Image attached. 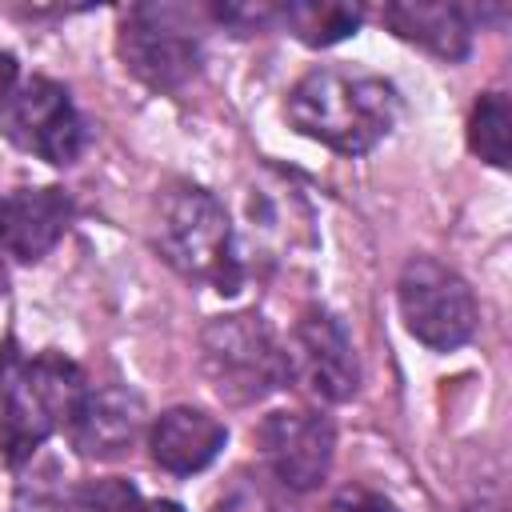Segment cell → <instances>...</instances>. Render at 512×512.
Segmentation results:
<instances>
[{
	"instance_id": "cell-18",
	"label": "cell",
	"mask_w": 512,
	"mask_h": 512,
	"mask_svg": "<svg viewBox=\"0 0 512 512\" xmlns=\"http://www.w3.org/2000/svg\"><path fill=\"white\" fill-rule=\"evenodd\" d=\"M328 512H396V508L372 488H344V492L332 496Z\"/></svg>"
},
{
	"instance_id": "cell-21",
	"label": "cell",
	"mask_w": 512,
	"mask_h": 512,
	"mask_svg": "<svg viewBox=\"0 0 512 512\" xmlns=\"http://www.w3.org/2000/svg\"><path fill=\"white\" fill-rule=\"evenodd\" d=\"M8 292V268H4V256H0V296Z\"/></svg>"
},
{
	"instance_id": "cell-2",
	"label": "cell",
	"mask_w": 512,
	"mask_h": 512,
	"mask_svg": "<svg viewBox=\"0 0 512 512\" xmlns=\"http://www.w3.org/2000/svg\"><path fill=\"white\" fill-rule=\"evenodd\" d=\"M88 384L64 352H20L16 340L0 348V448L8 464L28 460L52 432L68 428L84 404Z\"/></svg>"
},
{
	"instance_id": "cell-14",
	"label": "cell",
	"mask_w": 512,
	"mask_h": 512,
	"mask_svg": "<svg viewBox=\"0 0 512 512\" xmlns=\"http://www.w3.org/2000/svg\"><path fill=\"white\" fill-rule=\"evenodd\" d=\"M280 24L300 44L328 48V44L356 36V28L364 24V8L344 4V0H288V4H280Z\"/></svg>"
},
{
	"instance_id": "cell-1",
	"label": "cell",
	"mask_w": 512,
	"mask_h": 512,
	"mask_svg": "<svg viewBox=\"0 0 512 512\" xmlns=\"http://www.w3.org/2000/svg\"><path fill=\"white\" fill-rule=\"evenodd\" d=\"M292 128L332 152L364 156L396 124L400 96L384 76L356 68H312L284 104Z\"/></svg>"
},
{
	"instance_id": "cell-6",
	"label": "cell",
	"mask_w": 512,
	"mask_h": 512,
	"mask_svg": "<svg viewBox=\"0 0 512 512\" xmlns=\"http://www.w3.org/2000/svg\"><path fill=\"white\" fill-rule=\"evenodd\" d=\"M396 300L404 328L432 352H452L468 344L480 320L468 280L432 256H416L404 264Z\"/></svg>"
},
{
	"instance_id": "cell-13",
	"label": "cell",
	"mask_w": 512,
	"mask_h": 512,
	"mask_svg": "<svg viewBox=\"0 0 512 512\" xmlns=\"http://www.w3.org/2000/svg\"><path fill=\"white\" fill-rule=\"evenodd\" d=\"M224 440H228L224 424L216 416H208L204 408H168L156 416L148 448L164 472L192 476L220 456Z\"/></svg>"
},
{
	"instance_id": "cell-7",
	"label": "cell",
	"mask_w": 512,
	"mask_h": 512,
	"mask_svg": "<svg viewBox=\"0 0 512 512\" xmlns=\"http://www.w3.org/2000/svg\"><path fill=\"white\" fill-rule=\"evenodd\" d=\"M0 128L16 148L48 164H72L88 144L84 116L76 112L68 88L48 76H32L12 88L0 108Z\"/></svg>"
},
{
	"instance_id": "cell-15",
	"label": "cell",
	"mask_w": 512,
	"mask_h": 512,
	"mask_svg": "<svg viewBox=\"0 0 512 512\" xmlns=\"http://www.w3.org/2000/svg\"><path fill=\"white\" fill-rule=\"evenodd\" d=\"M468 148L492 168H508L512 156V108L504 92H484L468 116Z\"/></svg>"
},
{
	"instance_id": "cell-3",
	"label": "cell",
	"mask_w": 512,
	"mask_h": 512,
	"mask_svg": "<svg viewBox=\"0 0 512 512\" xmlns=\"http://www.w3.org/2000/svg\"><path fill=\"white\" fill-rule=\"evenodd\" d=\"M156 248L188 280L216 292L240 288V252L224 204L200 184H172L156 204Z\"/></svg>"
},
{
	"instance_id": "cell-12",
	"label": "cell",
	"mask_w": 512,
	"mask_h": 512,
	"mask_svg": "<svg viewBox=\"0 0 512 512\" xmlns=\"http://www.w3.org/2000/svg\"><path fill=\"white\" fill-rule=\"evenodd\" d=\"M380 20L408 44L428 48L440 60H464L472 52L476 16L464 4H424V0H396L380 8Z\"/></svg>"
},
{
	"instance_id": "cell-19",
	"label": "cell",
	"mask_w": 512,
	"mask_h": 512,
	"mask_svg": "<svg viewBox=\"0 0 512 512\" xmlns=\"http://www.w3.org/2000/svg\"><path fill=\"white\" fill-rule=\"evenodd\" d=\"M12 88H16V56L12 52H0V108L12 96Z\"/></svg>"
},
{
	"instance_id": "cell-9",
	"label": "cell",
	"mask_w": 512,
	"mask_h": 512,
	"mask_svg": "<svg viewBox=\"0 0 512 512\" xmlns=\"http://www.w3.org/2000/svg\"><path fill=\"white\" fill-rule=\"evenodd\" d=\"M288 360H292V372H300L320 400L344 404L360 388L356 348H352L344 324L332 312H324V308H308L296 320Z\"/></svg>"
},
{
	"instance_id": "cell-8",
	"label": "cell",
	"mask_w": 512,
	"mask_h": 512,
	"mask_svg": "<svg viewBox=\"0 0 512 512\" xmlns=\"http://www.w3.org/2000/svg\"><path fill=\"white\" fill-rule=\"evenodd\" d=\"M256 444H260L264 464L284 488L308 492L332 468L336 432L320 412H272L264 416Z\"/></svg>"
},
{
	"instance_id": "cell-5",
	"label": "cell",
	"mask_w": 512,
	"mask_h": 512,
	"mask_svg": "<svg viewBox=\"0 0 512 512\" xmlns=\"http://www.w3.org/2000/svg\"><path fill=\"white\" fill-rule=\"evenodd\" d=\"M120 60L152 92H176L200 72V36L192 12L176 4H136L120 24Z\"/></svg>"
},
{
	"instance_id": "cell-4",
	"label": "cell",
	"mask_w": 512,
	"mask_h": 512,
	"mask_svg": "<svg viewBox=\"0 0 512 512\" xmlns=\"http://www.w3.org/2000/svg\"><path fill=\"white\" fill-rule=\"evenodd\" d=\"M200 360L216 396L228 404H256L292 380L288 348L256 312L208 320L200 336Z\"/></svg>"
},
{
	"instance_id": "cell-20",
	"label": "cell",
	"mask_w": 512,
	"mask_h": 512,
	"mask_svg": "<svg viewBox=\"0 0 512 512\" xmlns=\"http://www.w3.org/2000/svg\"><path fill=\"white\" fill-rule=\"evenodd\" d=\"M132 512H184L176 500H144V504H136Z\"/></svg>"
},
{
	"instance_id": "cell-16",
	"label": "cell",
	"mask_w": 512,
	"mask_h": 512,
	"mask_svg": "<svg viewBox=\"0 0 512 512\" xmlns=\"http://www.w3.org/2000/svg\"><path fill=\"white\" fill-rule=\"evenodd\" d=\"M212 16L228 28H236L240 36H248V32H264V28L280 24V4H216Z\"/></svg>"
},
{
	"instance_id": "cell-17",
	"label": "cell",
	"mask_w": 512,
	"mask_h": 512,
	"mask_svg": "<svg viewBox=\"0 0 512 512\" xmlns=\"http://www.w3.org/2000/svg\"><path fill=\"white\" fill-rule=\"evenodd\" d=\"M92 508H100V512H132L140 500H136V488L132 484H120V480H104V484H96V488H88V496H84Z\"/></svg>"
},
{
	"instance_id": "cell-10",
	"label": "cell",
	"mask_w": 512,
	"mask_h": 512,
	"mask_svg": "<svg viewBox=\"0 0 512 512\" xmlns=\"http://www.w3.org/2000/svg\"><path fill=\"white\" fill-rule=\"evenodd\" d=\"M72 224V200L64 188H16L0 196V252L32 264L44 260Z\"/></svg>"
},
{
	"instance_id": "cell-11",
	"label": "cell",
	"mask_w": 512,
	"mask_h": 512,
	"mask_svg": "<svg viewBox=\"0 0 512 512\" xmlns=\"http://www.w3.org/2000/svg\"><path fill=\"white\" fill-rule=\"evenodd\" d=\"M140 424H144V404L136 392L128 388H96L84 396V404L76 408L68 432H72V444L84 452V456H96V460H116L132 448V440L140 436Z\"/></svg>"
}]
</instances>
